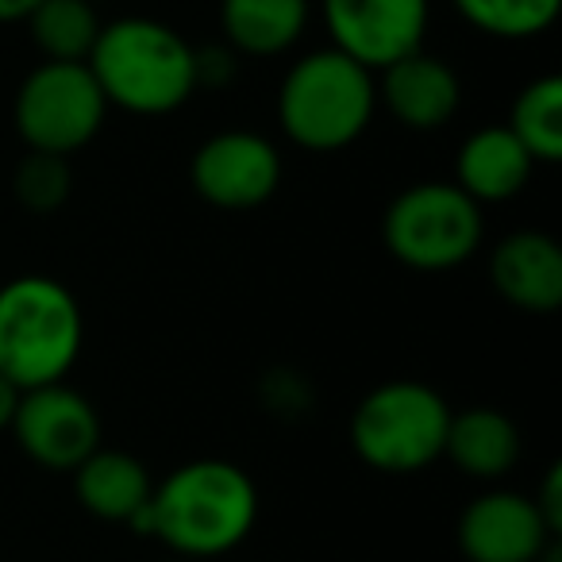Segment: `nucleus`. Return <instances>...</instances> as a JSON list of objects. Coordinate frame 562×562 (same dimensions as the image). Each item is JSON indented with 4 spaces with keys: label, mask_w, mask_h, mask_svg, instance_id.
Instances as JSON below:
<instances>
[{
    "label": "nucleus",
    "mask_w": 562,
    "mask_h": 562,
    "mask_svg": "<svg viewBox=\"0 0 562 562\" xmlns=\"http://www.w3.org/2000/svg\"><path fill=\"white\" fill-rule=\"evenodd\" d=\"M281 155L258 132H220L196 147L189 178L201 201L224 212H247L266 204L281 186Z\"/></svg>",
    "instance_id": "10"
},
{
    "label": "nucleus",
    "mask_w": 562,
    "mask_h": 562,
    "mask_svg": "<svg viewBox=\"0 0 562 562\" xmlns=\"http://www.w3.org/2000/svg\"><path fill=\"white\" fill-rule=\"evenodd\" d=\"M531 170H536L531 155L501 124L477 127L474 135L462 139L454 155V186L477 204H501L520 196L531 181Z\"/></svg>",
    "instance_id": "14"
},
{
    "label": "nucleus",
    "mask_w": 562,
    "mask_h": 562,
    "mask_svg": "<svg viewBox=\"0 0 562 562\" xmlns=\"http://www.w3.org/2000/svg\"><path fill=\"white\" fill-rule=\"evenodd\" d=\"M454 12L493 40H536L551 32L562 12V0H451Z\"/></svg>",
    "instance_id": "20"
},
{
    "label": "nucleus",
    "mask_w": 562,
    "mask_h": 562,
    "mask_svg": "<svg viewBox=\"0 0 562 562\" xmlns=\"http://www.w3.org/2000/svg\"><path fill=\"white\" fill-rule=\"evenodd\" d=\"M443 454L477 482H497L520 462V431L497 408L451 413Z\"/></svg>",
    "instance_id": "16"
},
{
    "label": "nucleus",
    "mask_w": 562,
    "mask_h": 562,
    "mask_svg": "<svg viewBox=\"0 0 562 562\" xmlns=\"http://www.w3.org/2000/svg\"><path fill=\"white\" fill-rule=\"evenodd\" d=\"M147 467L135 454L116 451V447H97L78 470H74V493H78L81 508L93 513L97 520L127 524L132 528L135 516L147 508L150 501Z\"/></svg>",
    "instance_id": "15"
},
{
    "label": "nucleus",
    "mask_w": 562,
    "mask_h": 562,
    "mask_svg": "<svg viewBox=\"0 0 562 562\" xmlns=\"http://www.w3.org/2000/svg\"><path fill=\"white\" fill-rule=\"evenodd\" d=\"M12 193L27 212H55L70 201L74 170L70 158L47 155V150H27V158L12 173Z\"/></svg>",
    "instance_id": "21"
},
{
    "label": "nucleus",
    "mask_w": 562,
    "mask_h": 562,
    "mask_svg": "<svg viewBox=\"0 0 562 562\" xmlns=\"http://www.w3.org/2000/svg\"><path fill=\"white\" fill-rule=\"evenodd\" d=\"M258 524V485L227 459H193L170 470L132 520V531L170 547L178 559H216Z\"/></svg>",
    "instance_id": "1"
},
{
    "label": "nucleus",
    "mask_w": 562,
    "mask_h": 562,
    "mask_svg": "<svg viewBox=\"0 0 562 562\" xmlns=\"http://www.w3.org/2000/svg\"><path fill=\"white\" fill-rule=\"evenodd\" d=\"M173 562H186V559H173Z\"/></svg>",
    "instance_id": "25"
},
{
    "label": "nucleus",
    "mask_w": 562,
    "mask_h": 562,
    "mask_svg": "<svg viewBox=\"0 0 562 562\" xmlns=\"http://www.w3.org/2000/svg\"><path fill=\"white\" fill-rule=\"evenodd\" d=\"M505 127L520 139L531 162H562V78L547 74V78L524 86L513 101V116Z\"/></svg>",
    "instance_id": "19"
},
{
    "label": "nucleus",
    "mask_w": 562,
    "mask_h": 562,
    "mask_svg": "<svg viewBox=\"0 0 562 562\" xmlns=\"http://www.w3.org/2000/svg\"><path fill=\"white\" fill-rule=\"evenodd\" d=\"M531 501H536V508H539V516H543L547 528L559 536V528H562V467L547 470L543 490H539V497H531Z\"/></svg>",
    "instance_id": "22"
},
{
    "label": "nucleus",
    "mask_w": 562,
    "mask_h": 562,
    "mask_svg": "<svg viewBox=\"0 0 562 562\" xmlns=\"http://www.w3.org/2000/svg\"><path fill=\"white\" fill-rule=\"evenodd\" d=\"M482 204L454 181H416L390 201L382 220L385 250L408 270L439 273L482 247Z\"/></svg>",
    "instance_id": "6"
},
{
    "label": "nucleus",
    "mask_w": 562,
    "mask_h": 562,
    "mask_svg": "<svg viewBox=\"0 0 562 562\" xmlns=\"http://www.w3.org/2000/svg\"><path fill=\"white\" fill-rule=\"evenodd\" d=\"M86 66L109 109H124L135 116H170L201 89L196 50L186 43V35L150 16H124L104 24Z\"/></svg>",
    "instance_id": "2"
},
{
    "label": "nucleus",
    "mask_w": 562,
    "mask_h": 562,
    "mask_svg": "<svg viewBox=\"0 0 562 562\" xmlns=\"http://www.w3.org/2000/svg\"><path fill=\"white\" fill-rule=\"evenodd\" d=\"M109 101L86 63H43L20 81L12 120L27 150L70 158L101 135Z\"/></svg>",
    "instance_id": "7"
},
{
    "label": "nucleus",
    "mask_w": 562,
    "mask_h": 562,
    "mask_svg": "<svg viewBox=\"0 0 562 562\" xmlns=\"http://www.w3.org/2000/svg\"><path fill=\"white\" fill-rule=\"evenodd\" d=\"M24 24L43 63H86L104 27L93 0H40Z\"/></svg>",
    "instance_id": "18"
},
{
    "label": "nucleus",
    "mask_w": 562,
    "mask_h": 562,
    "mask_svg": "<svg viewBox=\"0 0 562 562\" xmlns=\"http://www.w3.org/2000/svg\"><path fill=\"white\" fill-rule=\"evenodd\" d=\"M20 393L24 390H16L9 378L0 374V431L12 428V416H16V408H20Z\"/></svg>",
    "instance_id": "23"
},
{
    "label": "nucleus",
    "mask_w": 562,
    "mask_h": 562,
    "mask_svg": "<svg viewBox=\"0 0 562 562\" xmlns=\"http://www.w3.org/2000/svg\"><path fill=\"white\" fill-rule=\"evenodd\" d=\"M331 47L367 70H385L424 47L431 0H321Z\"/></svg>",
    "instance_id": "9"
},
{
    "label": "nucleus",
    "mask_w": 562,
    "mask_h": 562,
    "mask_svg": "<svg viewBox=\"0 0 562 562\" xmlns=\"http://www.w3.org/2000/svg\"><path fill=\"white\" fill-rule=\"evenodd\" d=\"M40 0H0V24H24Z\"/></svg>",
    "instance_id": "24"
},
{
    "label": "nucleus",
    "mask_w": 562,
    "mask_h": 562,
    "mask_svg": "<svg viewBox=\"0 0 562 562\" xmlns=\"http://www.w3.org/2000/svg\"><path fill=\"white\" fill-rule=\"evenodd\" d=\"M86 347V316L70 285L20 273L0 285V374L16 390L66 382Z\"/></svg>",
    "instance_id": "3"
},
{
    "label": "nucleus",
    "mask_w": 562,
    "mask_h": 562,
    "mask_svg": "<svg viewBox=\"0 0 562 562\" xmlns=\"http://www.w3.org/2000/svg\"><path fill=\"white\" fill-rule=\"evenodd\" d=\"M378 112V74L336 47L297 58L278 89V124L297 147L331 155L367 135Z\"/></svg>",
    "instance_id": "4"
},
{
    "label": "nucleus",
    "mask_w": 562,
    "mask_h": 562,
    "mask_svg": "<svg viewBox=\"0 0 562 562\" xmlns=\"http://www.w3.org/2000/svg\"><path fill=\"white\" fill-rule=\"evenodd\" d=\"M313 16L308 0H220V27L235 50L273 58L297 47Z\"/></svg>",
    "instance_id": "17"
},
{
    "label": "nucleus",
    "mask_w": 562,
    "mask_h": 562,
    "mask_svg": "<svg viewBox=\"0 0 562 562\" xmlns=\"http://www.w3.org/2000/svg\"><path fill=\"white\" fill-rule=\"evenodd\" d=\"M459 551L467 562H539L554 543L536 501L516 490H490L459 516Z\"/></svg>",
    "instance_id": "11"
},
{
    "label": "nucleus",
    "mask_w": 562,
    "mask_h": 562,
    "mask_svg": "<svg viewBox=\"0 0 562 562\" xmlns=\"http://www.w3.org/2000/svg\"><path fill=\"white\" fill-rule=\"evenodd\" d=\"M451 405L428 382L397 378L355 405L351 447L378 474H420L443 459Z\"/></svg>",
    "instance_id": "5"
},
{
    "label": "nucleus",
    "mask_w": 562,
    "mask_h": 562,
    "mask_svg": "<svg viewBox=\"0 0 562 562\" xmlns=\"http://www.w3.org/2000/svg\"><path fill=\"white\" fill-rule=\"evenodd\" d=\"M493 290L513 308L551 316L562 305V247L543 232H513L490 255Z\"/></svg>",
    "instance_id": "13"
},
{
    "label": "nucleus",
    "mask_w": 562,
    "mask_h": 562,
    "mask_svg": "<svg viewBox=\"0 0 562 562\" xmlns=\"http://www.w3.org/2000/svg\"><path fill=\"white\" fill-rule=\"evenodd\" d=\"M93 4H101V0H93Z\"/></svg>",
    "instance_id": "26"
},
{
    "label": "nucleus",
    "mask_w": 562,
    "mask_h": 562,
    "mask_svg": "<svg viewBox=\"0 0 562 562\" xmlns=\"http://www.w3.org/2000/svg\"><path fill=\"white\" fill-rule=\"evenodd\" d=\"M9 431L35 467L55 474H74L101 447V416L93 401L66 382L20 393V408Z\"/></svg>",
    "instance_id": "8"
},
{
    "label": "nucleus",
    "mask_w": 562,
    "mask_h": 562,
    "mask_svg": "<svg viewBox=\"0 0 562 562\" xmlns=\"http://www.w3.org/2000/svg\"><path fill=\"white\" fill-rule=\"evenodd\" d=\"M378 81V101L390 109V116L408 132H436L451 124L462 104V81L451 70V63L413 50V55L390 63Z\"/></svg>",
    "instance_id": "12"
}]
</instances>
